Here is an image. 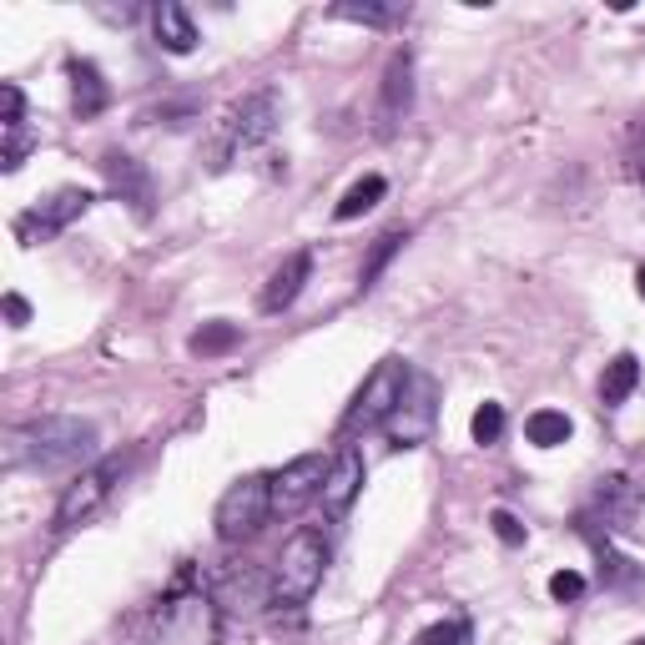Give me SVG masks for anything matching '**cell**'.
<instances>
[{
    "label": "cell",
    "mask_w": 645,
    "mask_h": 645,
    "mask_svg": "<svg viewBox=\"0 0 645 645\" xmlns=\"http://www.w3.org/2000/svg\"><path fill=\"white\" fill-rule=\"evenodd\" d=\"M96 454V423L76 414H46L5 439V469H76Z\"/></svg>",
    "instance_id": "1"
},
{
    "label": "cell",
    "mask_w": 645,
    "mask_h": 645,
    "mask_svg": "<svg viewBox=\"0 0 645 645\" xmlns=\"http://www.w3.org/2000/svg\"><path fill=\"white\" fill-rule=\"evenodd\" d=\"M323 570H329V540H323V529H313V525L292 529L283 554H277L273 575H267V606H277V610L308 606L313 590L323 585Z\"/></svg>",
    "instance_id": "2"
},
{
    "label": "cell",
    "mask_w": 645,
    "mask_h": 645,
    "mask_svg": "<svg viewBox=\"0 0 645 645\" xmlns=\"http://www.w3.org/2000/svg\"><path fill=\"white\" fill-rule=\"evenodd\" d=\"M277 127V92H252L242 101L227 106V117L212 127L207 142V171H227L238 157H248L252 146H263Z\"/></svg>",
    "instance_id": "3"
},
{
    "label": "cell",
    "mask_w": 645,
    "mask_h": 645,
    "mask_svg": "<svg viewBox=\"0 0 645 645\" xmlns=\"http://www.w3.org/2000/svg\"><path fill=\"white\" fill-rule=\"evenodd\" d=\"M223 635V616L207 590H192L187 580H177L162 595L157 616H152V645H217Z\"/></svg>",
    "instance_id": "4"
},
{
    "label": "cell",
    "mask_w": 645,
    "mask_h": 645,
    "mask_svg": "<svg viewBox=\"0 0 645 645\" xmlns=\"http://www.w3.org/2000/svg\"><path fill=\"white\" fill-rule=\"evenodd\" d=\"M408 379H414V369H408L404 358H383L379 369L363 379V389L354 394V404H348V414H343V423H338V434L354 439V434H369V429L389 423L394 408L404 404V394H408Z\"/></svg>",
    "instance_id": "5"
},
{
    "label": "cell",
    "mask_w": 645,
    "mask_h": 645,
    "mask_svg": "<svg viewBox=\"0 0 645 645\" xmlns=\"http://www.w3.org/2000/svg\"><path fill=\"white\" fill-rule=\"evenodd\" d=\"M267 519H273V479L248 475L217 500V519L212 525H217V540L223 545H242L252 535H263Z\"/></svg>",
    "instance_id": "6"
},
{
    "label": "cell",
    "mask_w": 645,
    "mask_h": 645,
    "mask_svg": "<svg viewBox=\"0 0 645 645\" xmlns=\"http://www.w3.org/2000/svg\"><path fill=\"white\" fill-rule=\"evenodd\" d=\"M127 464H132V454H106L92 469H81V475L61 489V500H56V529H71V525H81V519H92L106 494L121 485Z\"/></svg>",
    "instance_id": "7"
},
{
    "label": "cell",
    "mask_w": 645,
    "mask_h": 645,
    "mask_svg": "<svg viewBox=\"0 0 645 645\" xmlns=\"http://www.w3.org/2000/svg\"><path fill=\"white\" fill-rule=\"evenodd\" d=\"M96 202V192H86V187H61L56 198H46L40 207H31L21 223H15V238L26 242V248H36V242H51L56 232H67L76 217H86Z\"/></svg>",
    "instance_id": "8"
},
{
    "label": "cell",
    "mask_w": 645,
    "mask_h": 645,
    "mask_svg": "<svg viewBox=\"0 0 645 645\" xmlns=\"http://www.w3.org/2000/svg\"><path fill=\"white\" fill-rule=\"evenodd\" d=\"M434 398H439V383L429 379V373H414V379H408L404 404L394 408V419L383 423L389 439H394V449H419L423 439H429V429H434Z\"/></svg>",
    "instance_id": "9"
},
{
    "label": "cell",
    "mask_w": 645,
    "mask_h": 645,
    "mask_svg": "<svg viewBox=\"0 0 645 645\" xmlns=\"http://www.w3.org/2000/svg\"><path fill=\"white\" fill-rule=\"evenodd\" d=\"M329 464L333 459H323V454H298L292 464H283L273 475V514H298L313 494H323Z\"/></svg>",
    "instance_id": "10"
},
{
    "label": "cell",
    "mask_w": 645,
    "mask_h": 645,
    "mask_svg": "<svg viewBox=\"0 0 645 645\" xmlns=\"http://www.w3.org/2000/svg\"><path fill=\"white\" fill-rule=\"evenodd\" d=\"M358 489H363V454H358L354 444H343L338 449V459L329 464V479H323V514L329 519H343V514L354 510V500H358Z\"/></svg>",
    "instance_id": "11"
},
{
    "label": "cell",
    "mask_w": 645,
    "mask_h": 645,
    "mask_svg": "<svg viewBox=\"0 0 645 645\" xmlns=\"http://www.w3.org/2000/svg\"><path fill=\"white\" fill-rule=\"evenodd\" d=\"M408 111H414V56L394 51L389 56V71H383V92H379V132H394Z\"/></svg>",
    "instance_id": "12"
},
{
    "label": "cell",
    "mask_w": 645,
    "mask_h": 645,
    "mask_svg": "<svg viewBox=\"0 0 645 645\" xmlns=\"http://www.w3.org/2000/svg\"><path fill=\"white\" fill-rule=\"evenodd\" d=\"M308 277H313V252H288L283 267L267 277V288H263V298H258V308H263V313H283V308H292V303H298V292L308 288Z\"/></svg>",
    "instance_id": "13"
},
{
    "label": "cell",
    "mask_w": 645,
    "mask_h": 645,
    "mask_svg": "<svg viewBox=\"0 0 645 645\" xmlns=\"http://www.w3.org/2000/svg\"><path fill=\"white\" fill-rule=\"evenodd\" d=\"M152 31H157V46L171 56H192L198 51V26H192V15L177 5V0H162L157 11H152Z\"/></svg>",
    "instance_id": "14"
},
{
    "label": "cell",
    "mask_w": 645,
    "mask_h": 645,
    "mask_svg": "<svg viewBox=\"0 0 645 645\" xmlns=\"http://www.w3.org/2000/svg\"><path fill=\"white\" fill-rule=\"evenodd\" d=\"M67 76H71V106H76V117L81 121L101 117L106 101H111V86L101 81V71H96L92 61H71Z\"/></svg>",
    "instance_id": "15"
},
{
    "label": "cell",
    "mask_w": 645,
    "mask_h": 645,
    "mask_svg": "<svg viewBox=\"0 0 645 645\" xmlns=\"http://www.w3.org/2000/svg\"><path fill=\"white\" fill-rule=\"evenodd\" d=\"M101 171H106V182H111V192H117L121 202H132L136 212H146V202H152V187H146V171L136 167L132 157H121V152H106Z\"/></svg>",
    "instance_id": "16"
},
{
    "label": "cell",
    "mask_w": 645,
    "mask_h": 645,
    "mask_svg": "<svg viewBox=\"0 0 645 645\" xmlns=\"http://www.w3.org/2000/svg\"><path fill=\"white\" fill-rule=\"evenodd\" d=\"M595 504H600V514H606V525H631L635 510H641V489H635L625 475H610V479H600V489H595Z\"/></svg>",
    "instance_id": "17"
},
{
    "label": "cell",
    "mask_w": 645,
    "mask_h": 645,
    "mask_svg": "<svg viewBox=\"0 0 645 645\" xmlns=\"http://www.w3.org/2000/svg\"><path fill=\"white\" fill-rule=\"evenodd\" d=\"M635 383H641V358L635 354H616L600 373V404L606 408H620L625 398L635 394Z\"/></svg>",
    "instance_id": "18"
},
{
    "label": "cell",
    "mask_w": 645,
    "mask_h": 645,
    "mask_svg": "<svg viewBox=\"0 0 645 645\" xmlns=\"http://www.w3.org/2000/svg\"><path fill=\"white\" fill-rule=\"evenodd\" d=\"M570 434H575V423H570V414H560V408H535L525 419V439L535 449H560Z\"/></svg>",
    "instance_id": "19"
},
{
    "label": "cell",
    "mask_w": 645,
    "mask_h": 645,
    "mask_svg": "<svg viewBox=\"0 0 645 645\" xmlns=\"http://www.w3.org/2000/svg\"><path fill=\"white\" fill-rule=\"evenodd\" d=\"M383 192H389V182H383V177H363V182H354L348 192H343V202L333 207V217H338V223H354V217H363V212L379 207Z\"/></svg>",
    "instance_id": "20"
},
{
    "label": "cell",
    "mask_w": 645,
    "mask_h": 645,
    "mask_svg": "<svg viewBox=\"0 0 645 645\" xmlns=\"http://www.w3.org/2000/svg\"><path fill=\"white\" fill-rule=\"evenodd\" d=\"M242 343V329L238 323H202L198 333H192V354H202V358H212V354H227V348H238Z\"/></svg>",
    "instance_id": "21"
},
{
    "label": "cell",
    "mask_w": 645,
    "mask_h": 645,
    "mask_svg": "<svg viewBox=\"0 0 645 645\" xmlns=\"http://www.w3.org/2000/svg\"><path fill=\"white\" fill-rule=\"evenodd\" d=\"M404 242H408V232H383V238H379V242H373V252H369V263H363V277H358V288L369 292V288H373V283H379V273H383V267H389V258H394V252H398V248H404Z\"/></svg>",
    "instance_id": "22"
},
{
    "label": "cell",
    "mask_w": 645,
    "mask_h": 645,
    "mask_svg": "<svg viewBox=\"0 0 645 645\" xmlns=\"http://www.w3.org/2000/svg\"><path fill=\"white\" fill-rule=\"evenodd\" d=\"M595 554H600V580H606V585H616V590L620 585H645L641 570H631V560H620L606 540H595Z\"/></svg>",
    "instance_id": "23"
},
{
    "label": "cell",
    "mask_w": 645,
    "mask_h": 645,
    "mask_svg": "<svg viewBox=\"0 0 645 645\" xmlns=\"http://www.w3.org/2000/svg\"><path fill=\"white\" fill-rule=\"evenodd\" d=\"M469 434H475V444H500V434H504V408L500 404H479L475 419H469Z\"/></svg>",
    "instance_id": "24"
},
{
    "label": "cell",
    "mask_w": 645,
    "mask_h": 645,
    "mask_svg": "<svg viewBox=\"0 0 645 645\" xmlns=\"http://www.w3.org/2000/svg\"><path fill=\"white\" fill-rule=\"evenodd\" d=\"M414 645H475V631H469V620H439Z\"/></svg>",
    "instance_id": "25"
},
{
    "label": "cell",
    "mask_w": 645,
    "mask_h": 645,
    "mask_svg": "<svg viewBox=\"0 0 645 645\" xmlns=\"http://www.w3.org/2000/svg\"><path fill=\"white\" fill-rule=\"evenodd\" d=\"M31 146H36V136L26 127H11L5 132V152H0V171H21V162L31 157Z\"/></svg>",
    "instance_id": "26"
},
{
    "label": "cell",
    "mask_w": 645,
    "mask_h": 645,
    "mask_svg": "<svg viewBox=\"0 0 645 645\" xmlns=\"http://www.w3.org/2000/svg\"><path fill=\"white\" fill-rule=\"evenodd\" d=\"M333 15L338 21H358V26H389V21H398L394 5H333Z\"/></svg>",
    "instance_id": "27"
},
{
    "label": "cell",
    "mask_w": 645,
    "mask_h": 645,
    "mask_svg": "<svg viewBox=\"0 0 645 645\" xmlns=\"http://www.w3.org/2000/svg\"><path fill=\"white\" fill-rule=\"evenodd\" d=\"M625 171L645 187V117L631 121V132H625Z\"/></svg>",
    "instance_id": "28"
},
{
    "label": "cell",
    "mask_w": 645,
    "mask_h": 645,
    "mask_svg": "<svg viewBox=\"0 0 645 645\" xmlns=\"http://www.w3.org/2000/svg\"><path fill=\"white\" fill-rule=\"evenodd\" d=\"M0 127L11 132V127H26V96H21V86H0Z\"/></svg>",
    "instance_id": "29"
},
{
    "label": "cell",
    "mask_w": 645,
    "mask_h": 645,
    "mask_svg": "<svg viewBox=\"0 0 645 645\" xmlns=\"http://www.w3.org/2000/svg\"><path fill=\"white\" fill-rule=\"evenodd\" d=\"M550 595H554V600H580V595H585V575H575V570L550 575Z\"/></svg>",
    "instance_id": "30"
},
{
    "label": "cell",
    "mask_w": 645,
    "mask_h": 645,
    "mask_svg": "<svg viewBox=\"0 0 645 645\" xmlns=\"http://www.w3.org/2000/svg\"><path fill=\"white\" fill-rule=\"evenodd\" d=\"M489 525H494V535H500L504 545H525V525H519L510 510H494L489 514Z\"/></svg>",
    "instance_id": "31"
},
{
    "label": "cell",
    "mask_w": 645,
    "mask_h": 645,
    "mask_svg": "<svg viewBox=\"0 0 645 645\" xmlns=\"http://www.w3.org/2000/svg\"><path fill=\"white\" fill-rule=\"evenodd\" d=\"M5 323H11V329H26L31 323V303L21 292H5Z\"/></svg>",
    "instance_id": "32"
},
{
    "label": "cell",
    "mask_w": 645,
    "mask_h": 645,
    "mask_svg": "<svg viewBox=\"0 0 645 645\" xmlns=\"http://www.w3.org/2000/svg\"><path fill=\"white\" fill-rule=\"evenodd\" d=\"M635 288H641V298H645V267H641V273H635Z\"/></svg>",
    "instance_id": "33"
},
{
    "label": "cell",
    "mask_w": 645,
    "mask_h": 645,
    "mask_svg": "<svg viewBox=\"0 0 645 645\" xmlns=\"http://www.w3.org/2000/svg\"><path fill=\"white\" fill-rule=\"evenodd\" d=\"M631 645H645V635H641V641H631Z\"/></svg>",
    "instance_id": "34"
}]
</instances>
